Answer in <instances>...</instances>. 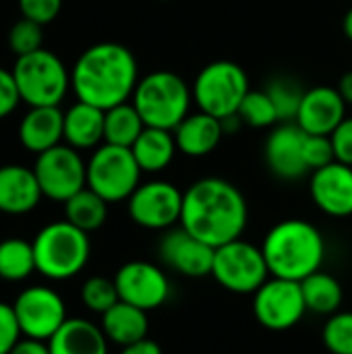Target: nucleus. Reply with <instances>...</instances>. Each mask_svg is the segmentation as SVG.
I'll return each instance as SVG.
<instances>
[{"label": "nucleus", "mask_w": 352, "mask_h": 354, "mask_svg": "<svg viewBox=\"0 0 352 354\" xmlns=\"http://www.w3.org/2000/svg\"><path fill=\"white\" fill-rule=\"evenodd\" d=\"M247 218L243 193L224 178H199L183 193L180 226L214 249L241 239Z\"/></svg>", "instance_id": "nucleus-1"}, {"label": "nucleus", "mask_w": 352, "mask_h": 354, "mask_svg": "<svg viewBox=\"0 0 352 354\" xmlns=\"http://www.w3.org/2000/svg\"><path fill=\"white\" fill-rule=\"evenodd\" d=\"M139 83L135 54L116 41H100L81 52L71 71V89L79 102L110 110L131 102Z\"/></svg>", "instance_id": "nucleus-2"}, {"label": "nucleus", "mask_w": 352, "mask_h": 354, "mask_svg": "<svg viewBox=\"0 0 352 354\" xmlns=\"http://www.w3.org/2000/svg\"><path fill=\"white\" fill-rule=\"evenodd\" d=\"M270 276L301 282L322 270L326 243L317 226L307 220H282L263 239L261 245Z\"/></svg>", "instance_id": "nucleus-3"}, {"label": "nucleus", "mask_w": 352, "mask_h": 354, "mask_svg": "<svg viewBox=\"0 0 352 354\" xmlns=\"http://www.w3.org/2000/svg\"><path fill=\"white\" fill-rule=\"evenodd\" d=\"M145 127L174 131L193 104V89L172 71H156L139 79L131 97Z\"/></svg>", "instance_id": "nucleus-4"}, {"label": "nucleus", "mask_w": 352, "mask_h": 354, "mask_svg": "<svg viewBox=\"0 0 352 354\" xmlns=\"http://www.w3.org/2000/svg\"><path fill=\"white\" fill-rule=\"evenodd\" d=\"M35 268L50 280H68L89 261V234L71 222H52L33 239Z\"/></svg>", "instance_id": "nucleus-5"}, {"label": "nucleus", "mask_w": 352, "mask_h": 354, "mask_svg": "<svg viewBox=\"0 0 352 354\" xmlns=\"http://www.w3.org/2000/svg\"><path fill=\"white\" fill-rule=\"evenodd\" d=\"M21 102L29 108L35 106H60L71 89V71L50 50H35L25 56H17L10 68Z\"/></svg>", "instance_id": "nucleus-6"}, {"label": "nucleus", "mask_w": 352, "mask_h": 354, "mask_svg": "<svg viewBox=\"0 0 352 354\" xmlns=\"http://www.w3.org/2000/svg\"><path fill=\"white\" fill-rule=\"evenodd\" d=\"M193 102L197 108L220 120L234 116L241 102L251 91L245 68L232 60L205 64L193 81Z\"/></svg>", "instance_id": "nucleus-7"}, {"label": "nucleus", "mask_w": 352, "mask_h": 354, "mask_svg": "<svg viewBox=\"0 0 352 354\" xmlns=\"http://www.w3.org/2000/svg\"><path fill=\"white\" fill-rule=\"evenodd\" d=\"M141 172L131 147L102 143L87 162V187L108 203L127 201L141 185Z\"/></svg>", "instance_id": "nucleus-8"}, {"label": "nucleus", "mask_w": 352, "mask_h": 354, "mask_svg": "<svg viewBox=\"0 0 352 354\" xmlns=\"http://www.w3.org/2000/svg\"><path fill=\"white\" fill-rule=\"evenodd\" d=\"M212 276L234 295H255L270 278V270L261 247L237 239L216 249Z\"/></svg>", "instance_id": "nucleus-9"}, {"label": "nucleus", "mask_w": 352, "mask_h": 354, "mask_svg": "<svg viewBox=\"0 0 352 354\" xmlns=\"http://www.w3.org/2000/svg\"><path fill=\"white\" fill-rule=\"evenodd\" d=\"M33 172L44 197L52 201L64 203L87 187V162H83L79 149L66 143L39 153Z\"/></svg>", "instance_id": "nucleus-10"}, {"label": "nucleus", "mask_w": 352, "mask_h": 354, "mask_svg": "<svg viewBox=\"0 0 352 354\" xmlns=\"http://www.w3.org/2000/svg\"><path fill=\"white\" fill-rule=\"evenodd\" d=\"M253 313L255 319L272 332L295 328L307 313L301 282L270 276L253 295Z\"/></svg>", "instance_id": "nucleus-11"}, {"label": "nucleus", "mask_w": 352, "mask_h": 354, "mask_svg": "<svg viewBox=\"0 0 352 354\" xmlns=\"http://www.w3.org/2000/svg\"><path fill=\"white\" fill-rule=\"evenodd\" d=\"M131 220L147 230H168L183 214V191L168 180L141 183L127 199Z\"/></svg>", "instance_id": "nucleus-12"}, {"label": "nucleus", "mask_w": 352, "mask_h": 354, "mask_svg": "<svg viewBox=\"0 0 352 354\" xmlns=\"http://www.w3.org/2000/svg\"><path fill=\"white\" fill-rule=\"evenodd\" d=\"M21 334L48 342L68 319L62 297L48 286H29L12 303Z\"/></svg>", "instance_id": "nucleus-13"}, {"label": "nucleus", "mask_w": 352, "mask_h": 354, "mask_svg": "<svg viewBox=\"0 0 352 354\" xmlns=\"http://www.w3.org/2000/svg\"><path fill=\"white\" fill-rule=\"evenodd\" d=\"M120 301L143 311L162 307L170 297V282L164 270L149 261H129L114 276Z\"/></svg>", "instance_id": "nucleus-14"}, {"label": "nucleus", "mask_w": 352, "mask_h": 354, "mask_svg": "<svg viewBox=\"0 0 352 354\" xmlns=\"http://www.w3.org/2000/svg\"><path fill=\"white\" fill-rule=\"evenodd\" d=\"M158 255L164 266L187 278H205L212 276L216 249L180 226L168 228V232L160 239Z\"/></svg>", "instance_id": "nucleus-15"}, {"label": "nucleus", "mask_w": 352, "mask_h": 354, "mask_svg": "<svg viewBox=\"0 0 352 354\" xmlns=\"http://www.w3.org/2000/svg\"><path fill=\"white\" fill-rule=\"evenodd\" d=\"M305 131L297 122H280L266 141V162L282 180H299L309 174L303 156Z\"/></svg>", "instance_id": "nucleus-16"}, {"label": "nucleus", "mask_w": 352, "mask_h": 354, "mask_svg": "<svg viewBox=\"0 0 352 354\" xmlns=\"http://www.w3.org/2000/svg\"><path fill=\"white\" fill-rule=\"evenodd\" d=\"M309 193L324 214L332 218L352 216V166L332 162L311 172Z\"/></svg>", "instance_id": "nucleus-17"}, {"label": "nucleus", "mask_w": 352, "mask_h": 354, "mask_svg": "<svg viewBox=\"0 0 352 354\" xmlns=\"http://www.w3.org/2000/svg\"><path fill=\"white\" fill-rule=\"evenodd\" d=\"M344 118L346 102L340 91L330 85H317L305 91L295 122L309 135H332Z\"/></svg>", "instance_id": "nucleus-18"}, {"label": "nucleus", "mask_w": 352, "mask_h": 354, "mask_svg": "<svg viewBox=\"0 0 352 354\" xmlns=\"http://www.w3.org/2000/svg\"><path fill=\"white\" fill-rule=\"evenodd\" d=\"M64 139V112L60 106H35L19 122L21 145L39 156Z\"/></svg>", "instance_id": "nucleus-19"}, {"label": "nucleus", "mask_w": 352, "mask_h": 354, "mask_svg": "<svg viewBox=\"0 0 352 354\" xmlns=\"http://www.w3.org/2000/svg\"><path fill=\"white\" fill-rule=\"evenodd\" d=\"M44 193L35 178V172L19 166H0V212L8 216H23L37 207Z\"/></svg>", "instance_id": "nucleus-20"}, {"label": "nucleus", "mask_w": 352, "mask_h": 354, "mask_svg": "<svg viewBox=\"0 0 352 354\" xmlns=\"http://www.w3.org/2000/svg\"><path fill=\"white\" fill-rule=\"evenodd\" d=\"M172 133H174L178 151H183L189 158H203L212 153L220 145L222 137L226 135L222 120L201 110L195 114H189Z\"/></svg>", "instance_id": "nucleus-21"}, {"label": "nucleus", "mask_w": 352, "mask_h": 354, "mask_svg": "<svg viewBox=\"0 0 352 354\" xmlns=\"http://www.w3.org/2000/svg\"><path fill=\"white\" fill-rule=\"evenodd\" d=\"M50 354H108V338L102 326L89 319H66L48 340Z\"/></svg>", "instance_id": "nucleus-22"}, {"label": "nucleus", "mask_w": 352, "mask_h": 354, "mask_svg": "<svg viewBox=\"0 0 352 354\" xmlns=\"http://www.w3.org/2000/svg\"><path fill=\"white\" fill-rule=\"evenodd\" d=\"M106 110L79 102L64 112V141L75 149H95L104 141Z\"/></svg>", "instance_id": "nucleus-23"}, {"label": "nucleus", "mask_w": 352, "mask_h": 354, "mask_svg": "<svg viewBox=\"0 0 352 354\" xmlns=\"http://www.w3.org/2000/svg\"><path fill=\"white\" fill-rule=\"evenodd\" d=\"M102 330L108 342H114L118 346H129L139 340H145L149 332L147 311L118 301L102 315Z\"/></svg>", "instance_id": "nucleus-24"}, {"label": "nucleus", "mask_w": 352, "mask_h": 354, "mask_svg": "<svg viewBox=\"0 0 352 354\" xmlns=\"http://www.w3.org/2000/svg\"><path fill=\"white\" fill-rule=\"evenodd\" d=\"M131 149L143 172L166 170L172 164L174 153L178 151L174 133L166 129H156V127H145Z\"/></svg>", "instance_id": "nucleus-25"}, {"label": "nucleus", "mask_w": 352, "mask_h": 354, "mask_svg": "<svg viewBox=\"0 0 352 354\" xmlns=\"http://www.w3.org/2000/svg\"><path fill=\"white\" fill-rule=\"evenodd\" d=\"M301 290H303L307 311H311V313L334 315V313H338V307L342 305L340 282L322 270H317L315 274L301 280Z\"/></svg>", "instance_id": "nucleus-26"}, {"label": "nucleus", "mask_w": 352, "mask_h": 354, "mask_svg": "<svg viewBox=\"0 0 352 354\" xmlns=\"http://www.w3.org/2000/svg\"><path fill=\"white\" fill-rule=\"evenodd\" d=\"M145 122L133 102L118 104L110 110H106L104 118V143L120 145V147H133V143L143 133Z\"/></svg>", "instance_id": "nucleus-27"}, {"label": "nucleus", "mask_w": 352, "mask_h": 354, "mask_svg": "<svg viewBox=\"0 0 352 354\" xmlns=\"http://www.w3.org/2000/svg\"><path fill=\"white\" fill-rule=\"evenodd\" d=\"M64 220L73 226L81 228L83 232L100 230L108 218V201L102 199L95 191L85 187L68 201H64Z\"/></svg>", "instance_id": "nucleus-28"}, {"label": "nucleus", "mask_w": 352, "mask_h": 354, "mask_svg": "<svg viewBox=\"0 0 352 354\" xmlns=\"http://www.w3.org/2000/svg\"><path fill=\"white\" fill-rule=\"evenodd\" d=\"M35 268L33 243L25 239H4L0 241V278L6 282H23L27 280Z\"/></svg>", "instance_id": "nucleus-29"}, {"label": "nucleus", "mask_w": 352, "mask_h": 354, "mask_svg": "<svg viewBox=\"0 0 352 354\" xmlns=\"http://www.w3.org/2000/svg\"><path fill=\"white\" fill-rule=\"evenodd\" d=\"M305 91L299 81L290 79V77H276L266 85V93L270 95L276 112H278V120L280 122H295L301 102L305 97Z\"/></svg>", "instance_id": "nucleus-30"}, {"label": "nucleus", "mask_w": 352, "mask_h": 354, "mask_svg": "<svg viewBox=\"0 0 352 354\" xmlns=\"http://www.w3.org/2000/svg\"><path fill=\"white\" fill-rule=\"evenodd\" d=\"M239 118L243 120V124L253 127V129H268L274 127L278 120V112L270 100V95L266 93V89H251L245 100L239 106Z\"/></svg>", "instance_id": "nucleus-31"}, {"label": "nucleus", "mask_w": 352, "mask_h": 354, "mask_svg": "<svg viewBox=\"0 0 352 354\" xmlns=\"http://www.w3.org/2000/svg\"><path fill=\"white\" fill-rule=\"evenodd\" d=\"M81 301L89 311L104 315L108 309H112L120 301L116 282L102 278V276L87 278L81 286Z\"/></svg>", "instance_id": "nucleus-32"}, {"label": "nucleus", "mask_w": 352, "mask_h": 354, "mask_svg": "<svg viewBox=\"0 0 352 354\" xmlns=\"http://www.w3.org/2000/svg\"><path fill=\"white\" fill-rule=\"evenodd\" d=\"M44 25L29 21L25 17H21L17 23H12V27L8 29V48L12 50L15 56H25L31 54L39 48H44Z\"/></svg>", "instance_id": "nucleus-33"}, {"label": "nucleus", "mask_w": 352, "mask_h": 354, "mask_svg": "<svg viewBox=\"0 0 352 354\" xmlns=\"http://www.w3.org/2000/svg\"><path fill=\"white\" fill-rule=\"evenodd\" d=\"M324 344L332 354H352V313H334L324 326Z\"/></svg>", "instance_id": "nucleus-34"}, {"label": "nucleus", "mask_w": 352, "mask_h": 354, "mask_svg": "<svg viewBox=\"0 0 352 354\" xmlns=\"http://www.w3.org/2000/svg\"><path fill=\"white\" fill-rule=\"evenodd\" d=\"M303 156L309 172H315L332 162H336L334 156V145L330 135H309L305 133V143H303Z\"/></svg>", "instance_id": "nucleus-35"}, {"label": "nucleus", "mask_w": 352, "mask_h": 354, "mask_svg": "<svg viewBox=\"0 0 352 354\" xmlns=\"http://www.w3.org/2000/svg\"><path fill=\"white\" fill-rule=\"evenodd\" d=\"M62 8V0H19L21 17L39 25L52 23Z\"/></svg>", "instance_id": "nucleus-36"}, {"label": "nucleus", "mask_w": 352, "mask_h": 354, "mask_svg": "<svg viewBox=\"0 0 352 354\" xmlns=\"http://www.w3.org/2000/svg\"><path fill=\"white\" fill-rule=\"evenodd\" d=\"M21 328L12 305L0 303V354H10L15 344L21 340Z\"/></svg>", "instance_id": "nucleus-37"}, {"label": "nucleus", "mask_w": 352, "mask_h": 354, "mask_svg": "<svg viewBox=\"0 0 352 354\" xmlns=\"http://www.w3.org/2000/svg\"><path fill=\"white\" fill-rule=\"evenodd\" d=\"M336 162L352 166V118H344L330 135Z\"/></svg>", "instance_id": "nucleus-38"}, {"label": "nucleus", "mask_w": 352, "mask_h": 354, "mask_svg": "<svg viewBox=\"0 0 352 354\" xmlns=\"http://www.w3.org/2000/svg\"><path fill=\"white\" fill-rule=\"evenodd\" d=\"M19 102H21V95H19L12 73L0 66V120L10 116V112H15Z\"/></svg>", "instance_id": "nucleus-39"}, {"label": "nucleus", "mask_w": 352, "mask_h": 354, "mask_svg": "<svg viewBox=\"0 0 352 354\" xmlns=\"http://www.w3.org/2000/svg\"><path fill=\"white\" fill-rule=\"evenodd\" d=\"M10 354H50V346L44 340H35V338H23L15 344V348Z\"/></svg>", "instance_id": "nucleus-40"}, {"label": "nucleus", "mask_w": 352, "mask_h": 354, "mask_svg": "<svg viewBox=\"0 0 352 354\" xmlns=\"http://www.w3.org/2000/svg\"><path fill=\"white\" fill-rule=\"evenodd\" d=\"M120 354H162V348L158 342L145 338V340H139L135 344H129V346H122Z\"/></svg>", "instance_id": "nucleus-41"}, {"label": "nucleus", "mask_w": 352, "mask_h": 354, "mask_svg": "<svg viewBox=\"0 0 352 354\" xmlns=\"http://www.w3.org/2000/svg\"><path fill=\"white\" fill-rule=\"evenodd\" d=\"M336 89L340 91V95L346 102V106H352V71L342 75V79H340V83H338Z\"/></svg>", "instance_id": "nucleus-42"}, {"label": "nucleus", "mask_w": 352, "mask_h": 354, "mask_svg": "<svg viewBox=\"0 0 352 354\" xmlns=\"http://www.w3.org/2000/svg\"><path fill=\"white\" fill-rule=\"evenodd\" d=\"M342 31H344V35L349 37L352 41V8L344 15V21H342Z\"/></svg>", "instance_id": "nucleus-43"}, {"label": "nucleus", "mask_w": 352, "mask_h": 354, "mask_svg": "<svg viewBox=\"0 0 352 354\" xmlns=\"http://www.w3.org/2000/svg\"><path fill=\"white\" fill-rule=\"evenodd\" d=\"M160 2H168V0H160Z\"/></svg>", "instance_id": "nucleus-44"}]
</instances>
